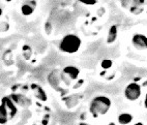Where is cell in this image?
<instances>
[{"label":"cell","instance_id":"6da1fadb","mask_svg":"<svg viewBox=\"0 0 147 125\" xmlns=\"http://www.w3.org/2000/svg\"><path fill=\"white\" fill-rule=\"evenodd\" d=\"M111 107V100L106 96H96L92 99L89 111L93 117L97 118L100 115H105Z\"/></svg>","mask_w":147,"mask_h":125},{"label":"cell","instance_id":"7a4b0ae2","mask_svg":"<svg viewBox=\"0 0 147 125\" xmlns=\"http://www.w3.org/2000/svg\"><path fill=\"white\" fill-rule=\"evenodd\" d=\"M81 47V39L75 34H67L61 39L59 49L61 52L73 54L76 53Z\"/></svg>","mask_w":147,"mask_h":125},{"label":"cell","instance_id":"3957f363","mask_svg":"<svg viewBox=\"0 0 147 125\" xmlns=\"http://www.w3.org/2000/svg\"><path fill=\"white\" fill-rule=\"evenodd\" d=\"M80 73V71L76 66H66L62 69L60 76L61 80L65 85H69L74 80H76L78 78Z\"/></svg>","mask_w":147,"mask_h":125},{"label":"cell","instance_id":"277c9868","mask_svg":"<svg viewBox=\"0 0 147 125\" xmlns=\"http://www.w3.org/2000/svg\"><path fill=\"white\" fill-rule=\"evenodd\" d=\"M124 95L126 99H129L131 101H135L137 99H139L141 96V87L139 84L137 83H131L126 86L124 90Z\"/></svg>","mask_w":147,"mask_h":125},{"label":"cell","instance_id":"5b68a950","mask_svg":"<svg viewBox=\"0 0 147 125\" xmlns=\"http://www.w3.org/2000/svg\"><path fill=\"white\" fill-rule=\"evenodd\" d=\"M131 42L137 50H147V37L143 34H135Z\"/></svg>","mask_w":147,"mask_h":125},{"label":"cell","instance_id":"8992f818","mask_svg":"<svg viewBox=\"0 0 147 125\" xmlns=\"http://www.w3.org/2000/svg\"><path fill=\"white\" fill-rule=\"evenodd\" d=\"M35 6H36V2L33 1V0L26 1V2L21 6L22 13H23L24 16H30L34 11V9H35Z\"/></svg>","mask_w":147,"mask_h":125},{"label":"cell","instance_id":"52a82bcc","mask_svg":"<svg viewBox=\"0 0 147 125\" xmlns=\"http://www.w3.org/2000/svg\"><path fill=\"white\" fill-rule=\"evenodd\" d=\"M1 103L5 106V108L8 111V115H9L11 117H13V116L16 115L17 108H16V106H15V103L13 102V100H11L9 97H3L2 102H1Z\"/></svg>","mask_w":147,"mask_h":125},{"label":"cell","instance_id":"ba28073f","mask_svg":"<svg viewBox=\"0 0 147 125\" xmlns=\"http://www.w3.org/2000/svg\"><path fill=\"white\" fill-rule=\"evenodd\" d=\"M31 88H32V90H33L34 95H35V97H36L37 99H40L42 101H46V100H47V95H46L45 91L42 90V87L36 85V84H32Z\"/></svg>","mask_w":147,"mask_h":125},{"label":"cell","instance_id":"9c48e42d","mask_svg":"<svg viewBox=\"0 0 147 125\" xmlns=\"http://www.w3.org/2000/svg\"><path fill=\"white\" fill-rule=\"evenodd\" d=\"M11 99H13L16 103L20 104L21 107H27V106L30 104V101H29L26 97H24L23 95H17V94H15V95L11 96Z\"/></svg>","mask_w":147,"mask_h":125},{"label":"cell","instance_id":"30bf717a","mask_svg":"<svg viewBox=\"0 0 147 125\" xmlns=\"http://www.w3.org/2000/svg\"><path fill=\"white\" fill-rule=\"evenodd\" d=\"M133 121V116L129 113H122L118 116V122L121 125H127Z\"/></svg>","mask_w":147,"mask_h":125},{"label":"cell","instance_id":"8fae6325","mask_svg":"<svg viewBox=\"0 0 147 125\" xmlns=\"http://www.w3.org/2000/svg\"><path fill=\"white\" fill-rule=\"evenodd\" d=\"M116 37H117V26L113 25V26L110 28V30H109V33H108V39H107L108 44L114 42Z\"/></svg>","mask_w":147,"mask_h":125},{"label":"cell","instance_id":"7c38bea8","mask_svg":"<svg viewBox=\"0 0 147 125\" xmlns=\"http://www.w3.org/2000/svg\"><path fill=\"white\" fill-rule=\"evenodd\" d=\"M7 109L5 108V106L4 104L1 103V113H0V119H1V124H3V123H5L6 121H7Z\"/></svg>","mask_w":147,"mask_h":125},{"label":"cell","instance_id":"4fadbf2b","mask_svg":"<svg viewBox=\"0 0 147 125\" xmlns=\"http://www.w3.org/2000/svg\"><path fill=\"white\" fill-rule=\"evenodd\" d=\"M112 64H113V62H112L110 59H105L102 62V67L107 69V68H110L111 66H112Z\"/></svg>","mask_w":147,"mask_h":125},{"label":"cell","instance_id":"5bb4252c","mask_svg":"<svg viewBox=\"0 0 147 125\" xmlns=\"http://www.w3.org/2000/svg\"><path fill=\"white\" fill-rule=\"evenodd\" d=\"M81 3H84V4H87V5H93L96 3V0H79Z\"/></svg>","mask_w":147,"mask_h":125},{"label":"cell","instance_id":"9a60e30c","mask_svg":"<svg viewBox=\"0 0 147 125\" xmlns=\"http://www.w3.org/2000/svg\"><path fill=\"white\" fill-rule=\"evenodd\" d=\"M45 30H46V32H47L48 34L51 33V30H52V26H51L50 23H47L45 25Z\"/></svg>","mask_w":147,"mask_h":125},{"label":"cell","instance_id":"2e32d148","mask_svg":"<svg viewBox=\"0 0 147 125\" xmlns=\"http://www.w3.org/2000/svg\"><path fill=\"white\" fill-rule=\"evenodd\" d=\"M144 106H145V108L147 109V93H146V95H145V100H144Z\"/></svg>","mask_w":147,"mask_h":125},{"label":"cell","instance_id":"e0dca14e","mask_svg":"<svg viewBox=\"0 0 147 125\" xmlns=\"http://www.w3.org/2000/svg\"><path fill=\"white\" fill-rule=\"evenodd\" d=\"M135 125H143V123H141V122H138V123H136Z\"/></svg>","mask_w":147,"mask_h":125},{"label":"cell","instance_id":"ac0fdd59","mask_svg":"<svg viewBox=\"0 0 147 125\" xmlns=\"http://www.w3.org/2000/svg\"><path fill=\"white\" fill-rule=\"evenodd\" d=\"M79 125H89V124H87V123H80Z\"/></svg>","mask_w":147,"mask_h":125},{"label":"cell","instance_id":"d6986e66","mask_svg":"<svg viewBox=\"0 0 147 125\" xmlns=\"http://www.w3.org/2000/svg\"><path fill=\"white\" fill-rule=\"evenodd\" d=\"M109 125H115V123H113V122H112V123H109Z\"/></svg>","mask_w":147,"mask_h":125},{"label":"cell","instance_id":"ffe728a7","mask_svg":"<svg viewBox=\"0 0 147 125\" xmlns=\"http://www.w3.org/2000/svg\"><path fill=\"white\" fill-rule=\"evenodd\" d=\"M144 86H147V82H145L144 83Z\"/></svg>","mask_w":147,"mask_h":125}]
</instances>
